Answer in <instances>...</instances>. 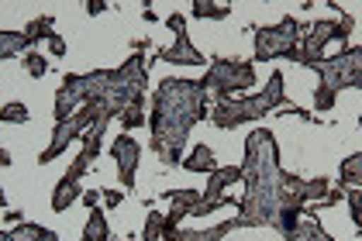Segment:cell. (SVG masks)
I'll list each match as a JSON object with an SVG mask.
<instances>
[{"label":"cell","instance_id":"cell-18","mask_svg":"<svg viewBox=\"0 0 362 241\" xmlns=\"http://www.w3.org/2000/svg\"><path fill=\"white\" fill-rule=\"evenodd\" d=\"M228 14H231L228 4H211V0H197L194 4V18H200V21H224Z\"/></svg>","mask_w":362,"mask_h":241},{"label":"cell","instance_id":"cell-34","mask_svg":"<svg viewBox=\"0 0 362 241\" xmlns=\"http://www.w3.org/2000/svg\"><path fill=\"white\" fill-rule=\"evenodd\" d=\"M11 162H14L11 159V152H7V148H0V165H11Z\"/></svg>","mask_w":362,"mask_h":241},{"label":"cell","instance_id":"cell-26","mask_svg":"<svg viewBox=\"0 0 362 241\" xmlns=\"http://www.w3.org/2000/svg\"><path fill=\"white\" fill-rule=\"evenodd\" d=\"M25 69H28L31 76L38 80V76H45V69H49V62H45V59H42V55H38V52H28V55H25Z\"/></svg>","mask_w":362,"mask_h":241},{"label":"cell","instance_id":"cell-19","mask_svg":"<svg viewBox=\"0 0 362 241\" xmlns=\"http://www.w3.org/2000/svg\"><path fill=\"white\" fill-rule=\"evenodd\" d=\"M117 121H121V128H124V131L141 128V124H145V97H139L135 104H128V107L121 110V117H117Z\"/></svg>","mask_w":362,"mask_h":241},{"label":"cell","instance_id":"cell-1","mask_svg":"<svg viewBox=\"0 0 362 241\" xmlns=\"http://www.w3.org/2000/svg\"><path fill=\"white\" fill-rule=\"evenodd\" d=\"M245 193L238 200V228H279L283 217V169L276 134L255 128L245 138Z\"/></svg>","mask_w":362,"mask_h":241},{"label":"cell","instance_id":"cell-16","mask_svg":"<svg viewBox=\"0 0 362 241\" xmlns=\"http://www.w3.org/2000/svg\"><path fill=\"white\" fill-rule=\"evenodd\" d=\"M45 231L49 228H42V224H18V228L4 231L0 241H45Z\"/></svg>","mask_w":362,"mask_h":241},{"label":"cell","instance_id":"cell-6","mask_svg":"<svg viewBox=\"0 0 362 241\" xmlns=\"http://www.w3.org/2000/svg\"><path fill=\"white\" fill-rule=\"evenodd\" d=\"M314 73L321 76L325 86H332L334 93H341V90H362V49L334 52L332 59L317 62Z\"/></svg>","mask_w":362,"mask_h":241},{"label":"cell","instance_id":"cell-22","mask_svg":"<svg viewBox=\"0 0 362 241\" xmlns=\"http://www.w3.org/2000/svg\"><path fill=\"white\" fill-rule=\"evenodd\" d=\"M328 189H332V180H328V176H314V180H307V204H310V200H325Z\"/></svg>","mask_w":362,"mask_h":241},{"label":"cell","instance_id":"cell-35","mask_svg":"<svg viewBox=\"0 0 362 241\" xmlns=\"http://www.w3.org/2000/svg\"><path fill=\"white\" fill-rule=\"evenodd\" d=\"M359 128H362V117H359Z\"/></svg>","mask_w":362,"mask_h":241},{"label":"cell","instance_id":"cell-2","mask_svg":"<svg viewBox=\"0 0 362 241\" xmlns=\"http://www.w3.org/2000/svg\"><path fill=\"white\" fill-rule=\"evenodd\" d=\"M211 97L200 80H163L152 97V152L163 165H183L187 138L204 117H211Z\"/></svg>","mask_w":362,"mask_h":241},{"label":"cell","instance_id":"cell-5","mask_svg":"<svg viewBox=\"0 0 362 241\" xmlns=\"http://www.w3.org/2000/svg\"><path fill=\"white\" fill-rule=\"evenodd\" d=\"M300 21L297 18H283L279 25L255 28V62H273L286 59L300 42Z\"/></svg>","mask_w":362,"mask_h":241},{"label":"cell","instance_id":"cell-23","mask_svg":"<svg viewBox=\"0 0 362 241\" xmlns=\"http://www.w3.org/2000/svg\"><path fill=\"white\" fill-rule=\"evenodd\" d=\"M334 104H338V93H334L332 86L317 83V90H314V107H317V110H332Z\"/></svg>","mask_w":362,"mask_h":241},{"label":"cell","instance_id":"cell-8","mask_svg":"<svg viewBox=\"0 0 362 241\" xmlns=\"http://www.w3.org/2000/svg\"><path fill=\"white\" fill-rule=\"evenodd\" d=\"M114 165H117V176H121V187H135V169L141 162V145L132 138V134H117L111 145Z\"/></svg>","mask_w":362,"mask_h":241},{"label":"cell","instance_id":"cell-13","mask_svg":"<svg viewBox=\"0 0 362 241\" xmlns=\"http://www.w3.org/2000/svg\"><path fill=\"white\" fill-rule=\"evenodd\" d=\"M25 49H31V42H28V35H25V31H4V35H0V55H4V59L25 52ZM31 52H35V49H31Z\"/></svg>","mask_w":362,"mask_h":241},{"label":"cell","instance_id":"cell-12","mask_svg":"<svg viewBox=\"0 0 362 241\" xmlns=\"http://www.w3.org/2000/svg\"><path fill=\"white\" fill-rule=\"evenodd\" d=\"M183 169H190V172H214L218 159H214V152L207 145H197L194 152H190V159H183Z\"/></svg>","mask_w":362,"mask_h":241},{"label":"cell","instance_id":"cell-7","mask_svg":"<svg viewBox=\"0 0 362 241\" xmlns=\"http://www.w3.org/2000/svg\"><path fill=\"white\" fill-rule=\"evenodd\" d=\"M338 42V21L332 18H325V21H314V25L307 28L304 42L293 49V52L286 55L290 62H297V66H307V69H314L317 62H325V49Z\"/></svg>","mask_w":362,"mask_h":241},{"label":"cell","instance_id":"cell-27","mask_svg":"<svg viewBox=\"0 0 362 241\" xmlns=\"http://www.w3.org/2000/svg\"><path fill=\"white\" fill-rule=\"evenodd\" d=\"M345 193H349V189H341V183H338L334 189H328V196L321 200V207H334L338 200H345Z\"/></svg>","mask_w":362,"mask_h":241},{"label":"cell","instance_id":"cell-10","mask_svg":"<svg viewBox=\"0 0 362 241\" xmlns=\"http://www.w3.org/2000/svg\"><path fill=\"white\" fill-rule=\"evenodd\" d=\"M231 231H238V217H231L224 224H214L207 231H176V235H166L163 241H224Z\"/></svg>","mask_w":362,"mask_h":241},{"label":"cell","instance_id":"cell-14","mask_svg":"<svg viewBox=\"0 0 362 241\" xmlns=\"http://www.w3.org/2000/svg\"><path fill=\"white\" fill-rule=\"evenodd\" d=\"M83 241H111V228H107V217H104V211H90V217H86Z\"/></svg>","mask_w":362,"mask_h":241},{"label":"cell","instance_id":"cell-17","mask_svg":"<svg viewBox=\"0 0 362 241\" xmlns=\"http://www.w3.org/2000/svg\"><path fill=\"white\" fill-rule=\"evenodd\" d=\"M52 25H56V18H49V14H42V18H35L28 28H25V35H28L31 45H38V42H49L56 31H52Z\"/></svg>","mask_w":362,"mask_h":241},{"label":"cell","instance_id":"cell-20","mask_svg":"<svg viewBox=\"0 0 362 241\" xmlns=\"http://www.w3.org/2000/svg\"><path fill=\"white\" fill-rule=\"evenodd\" d=\"M341 187H362V152L341 162Z\"/></svg>","mask_w":362,"mask_h":241},{"label":"cell","instance_id":"cell-9","mask_svg":"<svg viewBox=\"0 0 362 241\" xmlns=\"http://www.w3.org/2000/svg\"><path fill=\"white\" fill-rule=\"evenodd\" d=\"M156 59L173 62V66H204V52L194 49V42H190V35H187V31H176V42H173L169 49H163Z\"/></svg>","mask_w":362,"mask_h":241},{"label":"cell","instance_id":"cell-24","mask_svg":"<svg viewBox=\"0 0 362 241\" xmlns=\"http://www.w3.org/2000/svg\"><path fill=\"white\" fill-rule=\"evenodd\" d=\"M141 241H163V214H148V217H145Z\"/></svg>","mask_w":362,"mask_h":241},{"label":"cell","instance_id":"cell-31","mask_svg":"<svg viewBox=\"0 0 362 241\" xmlns=\"http://www.w3.org/2000/svg\"><path fill=\"white\" fill-rule=\"evenodd\" d=\"M104 11H107L104 0H90V4H86V14H104Z\"/></svg>","mask_w":362,"mask_h":241},{"label":"cell","instance_id":"cell-32","mask_svg":"<svg viewBox=\"0 0 362 241\" xmlns=\"http://www.w3.org/2000/svg\"><path fill=\"white\" fill-rule=\"evenodd\" d=\"M100 196H104V193H97V189H86V193H83V204H86V207H93Z\"/></svg>","mask_w":362,"mask_h":241},{"label":"cell","instance_id":"cell-4","mask_svg":"<svg viewBox=\"0 0 362 241\" xmlns=\"http://www.w3.org/2000/svg\"><path fill=\"white\" fill-rule=\"evenodd\" d=\"M204 90L207 97L218 104V100H228L235 93H245L255 86V62L252 59H211V69L204 76Z\"/></svg>","mask_w":362,"mask_h":241},{"label":"cell","instance_id":"cell-29","mask_svg":"<svg viewBox=\"0 0 362 241\" xmlns=\"http://www.w3.org/2000/svg\"><path fill=\"white\" fill-rule=\"evenodd\" d=\"M166 25L173 28V35H176V31H187V18H183V14H169Z\"/></svg>","mask_w":362,"mask_h":241},{"label":"cell","instance_id":"cell-30","mask_svg":"<svg viewBox=\"0 0 362 241\" xmlns=\"http://www.w3.org/2000/svg\"><path fill=\"white\" fill-rule=\"evenodd\" d=\"M49 49H52V55H59V59H62V55H66V42H62L59 35H52V38H49Z\"/></svg>","mask_w":362,"mask_h":241},{"label":"cell","instance_id":"cell-21","mask_svg":"<svg viewBox=\"0 0 362 241\" xmlns=\"http://www.w3.org/2000/svg\"><path fill=\"white\" fill-rule=\"evenodd\" d=\"M0 121H4V124H25V121H28V107H25V104H18V100H14V104H4Z\"/></svg>","mask_w":362,"mask_h":241},{"label":"cell","instance_id":"cell-11","mask_svg":"<svg viewBox=\"0 0 362 241\" xmlns=\"http://www.w3.org/2000/svg\"><path fill=\"white\" fill-rule=\"evenodd\" d=\"M286 241H332V235L321 228V221L317 217H300V224H297V231L290 235Z\"/></svg>","mask_w":362,"mask_h":241},{"label":"cell","instance_id":"cell-3","mask_svg":"<svg viewBox=\"0 0 362 241\" xmlns=\"http://www.w3.org/2000/svg\"><path fill=\"white\" fill-rule=\"evenodd\" d=\"M283 86H286L283 73H273L269 83H266L259 93H252V97H228V100H218L214 110H211V121H214L221 131H231V128L252 124V121H259V117H266V114H276V110L286 104Z\"/></svg>","mask_w":362,"mask_h":241},{"label":"cell","instance_id":"cell-28","mask_svg":"<svg viewBox=\"0 0 362 241\" xmlns=\"http://www.w3.org/2000/svg\"><path fill=\"white\" fill-rule=\"evenodd\" d=\"M121 200H124L121 189H104V204H107V207H121Z\"/></svg>","mask_w":362,"mask_h":241},{"label":"cell","instance_id":"cell-33","mask_svg":"<svg viewBox=\"0 0 362 241\" xmlns=\"http://www.w3.org/2000/svg\"><path fill=\"white\" fill-rule=\"evenodd\" d=\"M7 221H11V224H25V221H21V211H7Z\"/></svg>","mask_w":362,"mask_h":241},{"label":"cell","instance_id":"cell-25","mask_svg":"<svg viewBox=\"0 0 362 241\" xmlns=\"http://www.w3.org/2000/svg\"><path fill=\"white\" fill-rule=\"evenodd\" d=\"M345 200H349V211H352V224L362 231V193L359 189H349V193H345Z\"/></svg>","mask_w":362,"mask_h":241},{"label":"cell","instance_id":"cell-15","mask_svg":"<svg viewBox=\"0 0 362 241\" xmlns=\"http://www.w3.org/2000/svg\"><path fill=\"white\" fill-rule=\"evenodd\" d=\"M163 200H169L173 207H180V211H187V214H194V207L204 200V193H197V189H166Z\"/></svg>","mask_w":362,"mask_h":241}]
</instances>
